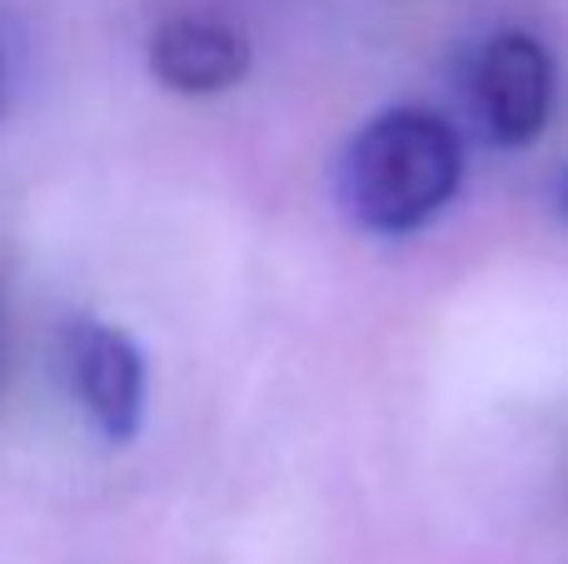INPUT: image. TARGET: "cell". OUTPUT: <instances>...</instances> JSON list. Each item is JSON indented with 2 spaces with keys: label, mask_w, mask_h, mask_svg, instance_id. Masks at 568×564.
<instances>
[{
  "label": "cell",
  "mask_w": 568,
  "mask_h": 564,
  "mask_svg": "<svg viewBox=\"0 0 568 564\" xmlns=\"http://www.w3.org/2000/svg\"><path fill=\"white\" fill-rule=\"evenodd\" d=\"M65 375L85 420L100 440L130 445L145 425V355L125 330L105 320H70L65 325Z\"/></svg>",
  "instance_id": "3957f363"
},
{
  "label": "cell",
  "mask_w": 568,
  "mask_h": 564,
  "mask_svg": "<svg viewBox=\"0 0 568 564\" xmlns=\"http://www.w3.org/2000/svg\"><path fill=\"white\" fill-rule=\"evenodd\" d=\"M464 95L479 130L504 150L534 145L559 105V66L529 30H499L469 56Z\"/></svg>",
  "instance_id": "7a4b0ae2"
},
{
  "label": "cell",
  "mask_w": 568,
  "mask_h": 564,
  "mask_svg": "<svg viewBox=\"0 0 568 564\" xmlns=\"http://www.w3.org/2000/svg\"><path fill=\"white\" fill-rule=\"evenodd\" d=\"M559 205H564V215H568V175H564V185H559Z\"/></svg>",
  "instance_id": "5b68a950"
},
{
  "label": "cell",
  "mask_w": 568,
  "mask_h": 564,
  "mask_svg": "<svg viewBox=\"0 0 568 564\" xmlns=\"http://www.w3.org/2000/svg\"><path fill=\"white\" fill-rule=\"evenodd\" d=\"M459 185L464 140L424 105H394L364 120L334 165L344 215L369 235H414L454 205Z\"/></svg>",
  "instance_id": "6da1fadb"
},
{
  "label": "cell",
  "mask_w": 568,
  "mask_h": 564,
  "mask_svg": "<svg viewBox=\"0 0 568 564\" xmlns=\"http://www.w3.org/2000/svg\"><path fill=\"white\" fill-rule=\"evenodd\" d=\"M150 70L175 95H220L250 75V40L230 20L175 16L150 36Z\"/></svg>",
  "instance_id": "277c9868"
}]
</instances>
